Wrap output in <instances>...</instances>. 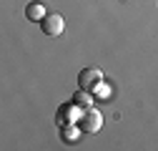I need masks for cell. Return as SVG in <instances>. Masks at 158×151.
Masks as SVG:
<instances>
[{
	"label": "cell",
	"instance_id": "6da1fadb",
	"mask_svg": "<svg viewBox=\"0 0 158 151\" xmlns=\"http://www.w3.org/2000/svg\"><path fill=\"white\" fill-rule=\"evenodd\" d=\"M78 86L88 93H95L103 86V71L101 68H83L81 76H78Z\"/></svg>",
	"mask_w": 158,
	"mask_h": 151
},
{
	"label": "cell",
	"instance_id": "7a4b0ae2",
	"mask_svg": "<svg viewBox=\"0 0 158 151\" xmlns=\"http://www.w3.org/2000/svg\"><path fill=\"white\" fill-rule=\"evenodd\" d=\"M40 25H43V33L45 35H60L65 30V20H63L60 13H48L43 20H40Z\"/></svg>",
	"mask_w": 158,
	"mask_h": 151
},
{
	"label": "cell",
	"instance_id": "3957f363",
	"mask_svg": "<svg viewBox=\"0 0 158 151\" xmlns=\"http://www.w3.org/2000/svg\"><path fill=\"white\" fill-rule=\"evenodd\" d=\"M103 126V116H101V111L98 108H83V116H81V128L83 131H98Z\"/></svg>",
	"mask_w": 158,
	"mask_h": 151
},
{
	"label": "cell",
	"instance_id": "277c9868",
	"mask_svg": "<svg viewBox=\"0 0 158 151\" xmlns=\"http://www.w3.org/2000/svg\"><path fill=\"white\" fill-rule=\"evenodd\" d=\"M25 15H28V20H43V18H45L48 13H45V5H43V3L33 0V3L25 8Z\"/></svg>",
	"mask_w": 158,
	"mask_h": 151
},
{
	"label": "cell",
	"instance_id": "5b68a950",
	"mask_svg": "<svg viewBox=\"0 0 158 151\" xmlns=\"http://www.w3.org/2000/svg\"><path fill=\"white\" fill-rule=\"evenodd\" d=\"M75 106H81V108H90L93 106V96L88 91L81 88V93H75Z\"/></svg>",
	"mask_w": 158,
	"mask_h": 151
}]
</instances>
